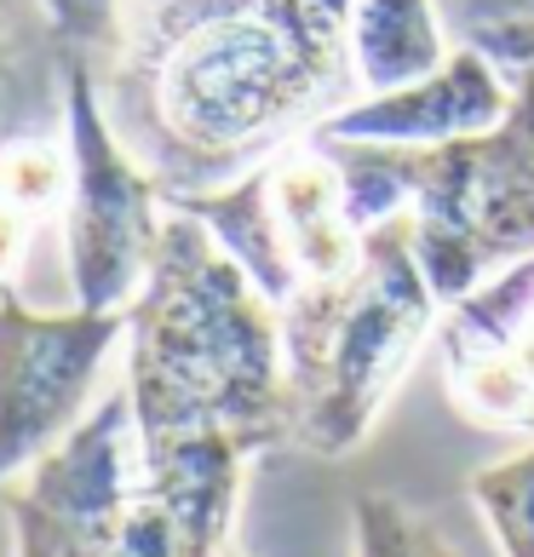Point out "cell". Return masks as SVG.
Returning a JSON list of instances; mask_svg holds the SVG:
<instances>
[{"label": "cell", "mask_w": 534, "mask_h": 557, "mask_svg": "<svg viewBox=\"0 0 534 557\" xmlns=\"http://www.w3.org/2000/svg\"><path fill=\"white\" fill-rule=\"evenodd\" d=\"M40 224L29 213H17L12 201H0V287H17V271H24V253H29V236Z\"/></svg>", "instance_id": "obj_18"}, {"label": "cell", "mask_w": 534, "mask_h": 557, "mask_svg": "<svg viewBox=\"0 0 534 557\" xmlns=\"http://www.w3.org/2000/svg\"><path fill=\"white\" fill-rule=\"evenodd\" d=\"M40 7H47L52 40L64 58H92V64L110 58L121 29V0H40Z\"/></svg>", "instance_id": "obj_16"}, {"label": "cell", "mask_w": 534, "mask_h": 557, "mask_svg": "<svg viewBox=\"0 0 534 557\" xmlns=\"http://www.w3.org/2000/svg\"><path fill=\"white\" fill-rule=\"evenodd\" d=\"M471 24H534V0H465Z\"/></svg>", "instance_id": "obj_19"}, {"label": "cell", "mask_w": 534, "mask_h": 557, "mask_svg": "<svg viewBox=\"0 0 534 557\" xmlns=\"http://www.w3.org/2000/svg\"><path fill=\"white\" fill-rule=\"evenodd\" d=\"M351 12L357 0H121L98 92L167 208L345 110Z\"/></svg>", "instance_id": "obj_1"}, {"label": "cell", "mask_w": 534, "mask_h": 557, "mask_svg": "<svg viewBox=\"0 0 534 557\" xmlns=\"http://www.w3.org/2000/svg\"><path fill=\"white\" fill-rule=\"evenodd\" d=\"M224 557H241V552H224Z\"/></svg>", "instance_id": "obj_20"}, {"label": "cell", "mask_w": 534, "mask_h": 557, "mask_svg": "<svg viewBox=\"0 0 534 557\" xmlns=\"http://www.w3.org/2000/svg\"><path fill=\"white\" fill-rule=\"evenodd\" d=\"M437 345L465 420L534 431V253L448 305Z\"/></svg>", "instance_id": "obj_9"}, {"label": "cell", "mask_w": 534, "mask_h": 557, "mask_svg": "<svg viewBox=\"0 0 534 557\" xmlns=\"http://www.w3.org/2000/svg\"><path fill=\"white\" fill-rule=\"evenodd\" d=\"M127 397L144 460L213 443L253 460L294 443L276 305L178 208L127 305Z\"/></svg>", "instance_id": "obj_2"}, {"label": "cell", "mask_w": 534, "mask_h": 557, "mask_svg": "<svg viewBox=\"0 0 534 557\" xmlns=\"http://www.w3.org/2000/svg\"><path fill=\"white\" fill-rule=\"evenodd\" d=\"M506 110L511 87L500 81V64L465 40L414 87L368 92L362 104L334 110L311 133L339 144H448L465 133H488L495 121H506Z\"/></svg>", "instance_id": "obj_10"}, {"label": "cell", "mask_w": 534, "mask_h": 557, "mask_svg": "<svg viewBox=\"0 0 534 557\" xmlns=\"http://www.w3.org/2000/svg\"><path fill=\"white\" fill-rule=\"evenodd\" d=\"M127 334V311H29L0 287V483L80 425V403Z\"/></svg>", "instance_id": "obj_8"}, {"label": "cell", "mask_w": 534, "mask_h": 557, "mask_svg": "<svg viewBox=\"0 0 534 557\" xmlns=\"http://www.w3.org/2000/svg\"><path fill=\"white\" fill-rule=\"evenodd\" d=\"M64 138H70V201L64 247L80 311H127L150 276L161 242V184L121 144L104 115L92 58H64Z\"/></svg>", "instance_id": "obj_7"}, {"label": "cell", "mask_w": 534, "mask_h": 557, "mask_svg": "<svg viewBox=\"0 0 534 557\" xmlns=\"http://www.w3.org/2000/svg\"><path fill=\"white\" fill-rule=\"evenodd\" d=\"M64 121V52L40 0H0V144Z\"/></svg>", "instance_id": "obj_11"}, {"label": "cell", "mask_w": 534, "mask_h": 557, "mask_svg": "<svg viewBox=\"0 0 534 557\" xmlns=\"http://www.w3.org/2000/svg\"><path fill=\"white\" fill-rule=\"evenodd\" d=\"M511 75V110L488 133L397 144L414 253L443 305L534 253V58Z\"/></svg>", "instance_id": "obj_5"}, {"label": "cell", "mask_w": 534, "mask_h": 557, "mask_svg": "<svg viewBox=\"0 0 534 557\" xmlns=\"http://www.w3.org/2000/svg\"><path fill=\"white\" fill-rule=\"evenodd\" d=\"M471 500H477L483 523L506 557H534V443L511 460L477 471Z\"/></svg>", "instance_id": "obj_14"}, {"label": "cell", "mask_w": 534, "mask_h": 557, "mask_svg": "<svg viewBox=\"0 0 534 557\" xmlns=\"http://www.w3.org/2000/svg\"><path fill=\"white\" fill-rule=\"evenodd\" d=\"M471 47L488 52L500 70H518L534 58V24H471Z\"/></svg>", "instance_id": "obj_17"}, {"label": "cell", "mask_w": 534, "mask_h": 557, "mask_svg": "<svg viewBox=\"0 0 534 557\" xmlns=\"http://www.w3.org/2000/svg\"><path fill=\"white\" fill-rule=\"evenodd\" d=\"M437 294L414 253V213H392L362 236L357 271L334 282H311L282 305V362H287V408L294 443L345 460L397 380L414 368L425 334L437 327Z\"/></svg>", "instance_id": "obj_4"}, {"label": "cell", "mask_w": 534, "mask_h": 557, "mask_svg": "<svg viewBox=\"0 0 534 557\" xmlns=\"http://www.w3.org/2000/svg\"><path fill=\"white\" fill-rule=\"evenodd\" d=\"M173 208L208 224L213 242L253 276V287L276 311L311 282L357 271L368 236L351 219V196H345L334 150L311 133L264 156L253 173H241L224 190L184 196Z\"/></svg>", "instance_id": "obj_6"}, {"label": "cell", "mask_w": 534, "mask_h": 557, "mask_svg": "<svg viewBox=\"0 0 534 557\" xmlns=\"http://www.w3.org/2000/svg\"><path fill=\"white\" fill-rule=\"evenodd\" d=\"M357 557H460V552L420 511L392 500V494H362L357 500Z\"/></svg>", "instance_id": "obj_15"}, {"label": "cell", "mask_w": 534, "mask_h": 557, "mask_svg": "<svg viewBox=\"0 0 534 557\" xmlns=\"http://www.w3.org/2000/svg\"><path fill=\"white\" fill-rule=\"evenodd\" d=\"M351 58L368 92L414 87L443 64V35L431 0H357L351 12Z\"/></svg>", "instance_id": "obj_12"}, {"label": "cell", "mask_w": 534, "mask_h": 557, "mask_svg": "<svg viewBox=\"0 0 534 557\" xmlns=\"http://www.w3.org/2000/svg\"><path fill=\"white\" fill-rule=\"evenodd\" d=\"M241 448L138 454L133 397L110 391L58 448L0 488L17 557H224Z\"/></svg>", "instance_id": "obj_3"}, {"label": "cell", "mask_w": 534, "mask_h": 557, "mask_svg": "<svg viewBox=\"0 0 534 557\" xmlns=\"http://www.w3.org/2000/svg\"><path fill=\"white\" fill-rule=\"evenodd\" d=\"M70 138H58V127L0 144V201H12L35 224H47L70 201Z\"/></svg>", "instance_id": "obj_13"}]
</instances>
